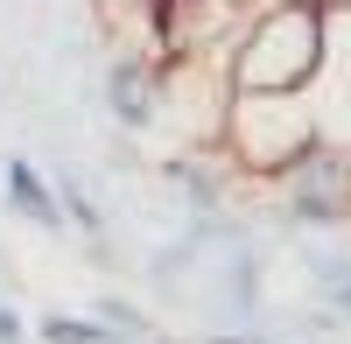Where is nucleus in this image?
Returning <instances> with one entry per match:
<instances>
[{
    "label": "nucleus",
    "instance_id": "8",
    "mask_svg": "<svg viewBox=\"0 0 351 344\" xmlns=\"http://www.w3.org/2000/svg\"><path fill=\"white\" fill-rule=\"evenodd\" d=\"M0 344H21V317H14L8 302H0Z\"/></svg>",
    "mask_w": 351,
    "mask_h": 344
},
{
    "label": "nucleus",
    "instance_id": "9",
    "mask_svg": "<svg viewBox=\"0 0 351 344\" xmlns=\"http://www.w3.org/2000/svg\"><path fill=\"white\" fill-rule=\"evenodd\" d=\"M211 344H288V337H246V330H225V337H211Z\"/></svg>",
    "mask_w": 351,
    "mask_h": 344
},
{
    "label": "nucleus",
    "instance_id": "6",
    "mask_svg": "<svg viewBox=\"0 0 351 344\" xmlns=\"http://www.w3.org/2000/svg\"><path fill=\"white\" fill-rule=\"evenodd\" d=\"M43 344H134L99 317H43Z\"/></svg>",
    "mask_w": 351,
    "mask_h": 344
},
{
    "label": "nucleus",
    "instance_id": "1",
    "mask_svg": "<svg viewBox=\"0 0 351 344\" xmlns=\"http://www.w3.org/2000/svg\"><path fill=\"white\" fill-rule=\"evenodd\" d=\"M316 71H324V8H309V0L246 8V21L225 42L232 92H309Z\"/></svg>",
    "mask_w": 351,
    "mask_h": 344
},
{
    "label": "nucleus",
    "instance_id": "10",
    "mask_svg": "<svg viewBox=\"0 0 351 344\" xmlns=\"http://www.w3.org/2000/svg\"><path fill=\"white\" fill-rule=\"evenodd\" d=\"M309 8H324V14H351V0H309Z\"/></svg>",
    "mask_w": 351,
    "mask_h": 344
},
{
    "label": "nucleus",
    "instance_id": "11",
    "mask_svg": "<svg viewBox=\"0 0 351 344\" xmlns=\"http://www.w3.org/2000/svg\"><path fill=\"white\" fill-rule=\"evenodd\" d=\"M0 281H8V246H0Z\"/></svg>",
    "mask_w": 351,
    "mask_h": 344
},
{
    "label": "nucleus",
    "instance_id": "3",
    "mask_svg": "<svg viewBox=\"0 0 351 344\" xmlns=\"http://www.w3.org/2000/svg\"><path fill=\"white\" fill-rule=\"evenodd\" d=\"M281 211L295 225H344L351 218V148L316 140V148L281 176Z\"/></svg>",
    "mask_w": 351,
    "mask_h": 344
},
{
    "label": "nucleus",
    "instance_id": "5",
    "mask_svg": "<svg viewBox=\"0 0 351 344\" xmlns=\"http://www.w3.org/2000/svg\"><path fill=\"white\" fill-rule=\"evenodd\" d=\"M0 183H8L14 218H28L36 232H64V204H56V183H49L28 155H8V162H0Z\"/></svg>",
    "mask_w": 351,
    "mask_h": 344
},
{
    "label": "nucleus",
    "instance_id": "4",
    "mask_svg": "<svg viewBox=\"0 0 351 344\" xmlns=\"http://www.w3.org/2000/svg\"><path fill=\"white\" fill-rule=\"evenodd\" d=\"M106 112H112V127H127V134L162 127V56H148V49L112 56L106 64Z\"/></svg>",
    "mask_w": 351,
    "mask_h": 344
},
{
    "label": "nucleus",
    "instance_id": "2",
    "mask_svg": "<svg viewBox=\"0 0 351 344\" xmlns=\"http://www.w3.org/2000/svg\"><path fill=\"white\" fill-rule=\"evenodd\" d=\"M211 148H225V162L239 176L281 183L316 148V106H309V92H232Z\"/></svg>",
    "mask_w": 351,
    "mask_h": 344
},
{
    "label": "nucleus",
    "instance_id": "7",
    "mask_svg": "<svg viewBox=\"0 0 351 344\" xmlns=\"http://www.w3.org/2000/svg\"><path fill=\"white\" fill-rule=\"evenodd\" d=\"M92 317H99V323H112V330H120V337H134V344L148 337V317H141L134 302H112V295H106V302L92 309Z\"/></svg>",
    "mask_w": 351,
    "mask_h": 344
}]
</instances>
